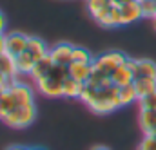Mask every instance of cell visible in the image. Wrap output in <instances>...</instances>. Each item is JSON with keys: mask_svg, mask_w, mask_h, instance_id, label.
I'll list each match as a JSON object with an SVG mask.
<instances>
[{"mask_svg": "<svg viewBox=\"0 0 156 150\" xmlns=\"http://www.w3.org/2000/svg\"><path fill=\"white\" fill-rule=\"evenodd\" d=\"M127 2H136V0H113L115 5H122V4H127Z\"/></svg>", "mask_w": 156, "mask_h": 150, "instance_id": "cell-29", "label": "cell"}, {"mask_svg": "<svg viewBox=\"0 0 156 150\" xmlns=\"http://www.w3.org/2000/svg\"><path fill=\"white\" fill-rule=\"evenodd\" d=\"M154 18H156V0H154Z\"/></svg>", "mask_w": 156, "mask_h": 150, "instance_id": "cell-34", "label": "cell"}, {"mask_svg": "<svg viewBox=\"0 0 156 150\" xmlns=\"http://www.w3.org/2000/svg\"><path fill=\"white\" fill-rule=\"evenodd\" d=\"M85 7L87 13L93 16V20L104 27L113 9V0H85Z\"/></svg>", "mask_w": 156, "mask_h": 150, "instance_id": "cell-6", "label": "cell"}, {"mask_svg": "<svg viewBox=\"0 0 156 150\" xmlns=\"http://www.w3.org/2000/svg\"><path fill=\"white\" fill-rule=\"evenodd\" d=\"M7 90H9L11 96L15 98L16 105H31V103H35V90H37V89L31 87L29 83L18 80V78L13 80V81H9Z\"/></svg>", "mask_w": 156, "mask_h": 150, "instance_id": "cell-5", "label": "cell"}, {"mask_svg": "<svg viewBox=\"0 0 156 150\" xmlns=\"http://www.w3.org/2000/svg\"><path fill=\"white\" fill-rule=\"evenodd\" d=\"M5 26H7V22H5V15L0 11V35H5Z\"/></svg>", "mask_w": 156, "mask_h": 150, "instance_id": "cell-26", "label": "cell"}, {"mask_svg": "<svg viewBox=\"0 0 156 150\" xmlns=\"http://www.w3.org/2000/svg\"><path fill=\"white\" fill-rule=\"evenodd\" d=\"M138 123L144 136L156 134V109H138Z\"/></svg>", "mask_w": 156, "mask_h": 150, "instance_id": "cell-11", "label": "cell"}, {"mask_svg": "<svg viewBox=\"0 0 156 150\" xmlns=\"http://www.w3.org/2000/svg\"><path fill=\"white\" fill-rule=\"evenodd\" d=\"M15 63H16L18 74L20 76H29L31 71H33V67H35V63H37V60H35L27 51H24L22 54H18V56L15 58Z\"/></svg>", "mask_w": 156, "mask_h": 150, "instance_id": "cell-18", "label": "cell"}, {"mask_svg": "<svg viewBox=\"0 0 156 150\" xmlns=\"http://www.w3.org/2000/svg\"><path fill=\"white\" fill-rule=\"evenodd\" d=\"M49 45L42 40V38H38V36H29V43H27V53L38 62L40 58H44V56H47L49 54Z\"/></svg>", "mask_w": 156, "mask_h": 150, "instance_id": "cell-14", "label": "cell"}, {"mask_svg": "<svg viewBox=\"0 0 156 150\" xmlns=\"http://www.w3.org/2000/svg\"><path fill=\"white\" fill-rule=\"evenodd\" d=\"M5 89H7V85H2V83H0V98H2V94L5 92Z\"/></svg>", "mask_w": 156, "mask_h": 150, "instance_id": "cell-31", "label": "cell"}, {"mask_svg": "<svg viewBox=\"0 0 156 150\" xmlns=\"http://www.w3.org/2000/svg\"><path fill=\"white\" fill-rule=\"evenodd\" d=\"M53 67H55V63H53L51 56L47 54V56L40 58L38 62L35 63V67H33V71H31L29 78H31L33 81H37V80H40V78H44V76H47V74H49Z\"/></svg>", "mask_w": 156, "mask_h": 150, "instance_id": "cell-16", "label": "cell"}, {"mask_svg": "<svg viewBox=\"0 0 156 150\" xmlns=\"http://www.w3.org/2000/svg\"><path fill=\"white\" fill-rule=\"evenodd\" d=\"M69 76V69L66 65H55L51 73L35 81L37 92L45 98H62L64 80Z\"/></svg>", "mask_w": 156, "mask_h": 150, "instance_id": "cell-2", "label": "cell"}, {"mask_svg": "<svg viewBox=\"0 0 156 150\" xmlns=\"http://www.w3.org/2000/svg\"><path fill=\"white\" fill-rule=\"evenodd\" d=\"M69 76L80 83H87V80L93 74V63H83V62H73L69 67Z\"/></svg>", "mask_w": 156, "mask_h": 150, "instance_id": "cell-12", "label": "cell"}, {"mask_svg": "<svg viewBox=\"0 0 156 150\" xmlns=\"http://www.w3.org/2000/svg\"><path fill=\"white\" fill-rule=\"evenodd\" d=\"M5 150H29V147H24V145H11Z\"/></svg>", "mask_w": 156, "mask_h": 150, "instance_id": "cell-28", "label": "cell"}, {"mask_svg": "<svg viewBox=\"0 0 156 150\" xmlns=\"http://www.w3.org/2000/svg\"><path fill=\"white\" fill-rule=\"evenodd\" d=\"M82 89H83V83H80L76 80H73L71 76H67L66 80H64V89H62V98H71V100H75V98H80V94H82Z\"/></svg>", "mask_w": 156, "mask_h": 150, "instance_id": "cell-19", "label": "cell"}, {"mask_svg": "<svg viewBox=\"0 0 156 150\" xmlns=\"http://www.w3.org/2000/svg\"><path fill=\"white\" fill-rule=\"evenodd\" d=\"M138 109H156V92L138 100Z\"/></svg>", "mask_w": 156, "mask_h": 150, "instance_id": "cell-25", "label": "cell"}, {"mask_svg": "<svg viewBox=\"0 0 156 150\" xmlns=\"http://www.w3.org/2000/svg\"><path fill=\"white\" fill-rule=\"evenodd\" d=\"M136 150H156V134L144 136V139L140 141V145L136 147Z\"/></svg>", "mask_w": 156, "mask_h": 150, "instance_id": "cell-24", "label": "cell"}, {"mask_svg": "<svg viewBox=\"0 0 156 150\" xmlns=\"http://www.w3.org/2000/svg\"><path fill=\"white\" fill-rule=\"evenodd\" d=\"M27 43H29V35L26 33H20V31L5 33V54L16 58L27 49Z\"/></svg>", "mask_w": 156, "mask_h": 150, "instance_id": "cell-8", "label": "cell"}, {"mask_svg": "<svg viewBox=\"0 0 156 150\" xmlns=\"http://www.w3.org/2000/svg\"><path fill=\"white\" fill-rule=\"evenodd\" d=\"M85 85H91V87L100 89V87L113 85V81H111V76H107V74H104V73H100V71H96V69H93V74H91V78L87 80Z\"/></svg>", "mask_w": 156, "mask_h": 150, "instance_id": "cell-22", "label": "cell"}, {"mask_svg": "<svg viewBox=\"0 0 156 150\" xmlns=\"http://www.w3.org/2000/svg\"><path fill=\"white\" fill-rule=\"evenodd\" d=\"M29 150H45V148H42V147H29Z\"/></svg>", "mask_w": 156, "mask_h": 150, "instance_id": "cell-32", "label": "cell"}, {"mask_svg": "<svg viewBox=\"0 0 156 150\" xmlns=\"http://www.w3.org/2000/svg\"><path fill=\"white\" fill-rule=\"evenodd\" d=\"M118 7H120V16H122V26H129V24H134L144 18V9H142L140 0L122 4Z\"/></svg>", "mask_w": 156, "mask_h": 150, "instance_id": "cell-10", "label": "cell"}, {"mask_svg": "<svg viewBox=\"0 0 156 150\" xmlns=\"http://www.w3.org/2000/svg\"><path fill=\"white\" fill-rule=\"evenodd\" d=\"M89 150H111V148H107V147H104V145H94L93 148H89Z\"/></svg>", "mask_w": 156, "mask_h": 150, "instance_id": "cell-30", "label": "cell"}, {"mask_svg": "<svg viewBox=\"0 0 156 150\" xmlns=\"http://www.w3.org/2000/svg\"><path fill=\"white\" fill-rule=\"evenodd\" d=\"M134 89L138 94V100L156 92V78H136L134 80Z\"/></svg>", "mask_w": 156, "mask_h": 150, "instance_id": "cell-17", "label": "cell"}, {"mask_svg": "<svg viewBox=\"0 0 156 150\" xmlns=\"http://www.w3.org/2000/svg\"><path fill=\"white\" fill-rule=\"evenodd\" d=\"M151 22H153V29H154V31H156V18H153Z\"/></svg>", "mask_w": 156, "mask_h": 150, "instance_id": "cell-33", "label": "cell"}, {"mask_svg": "<svg viewBox=\"0 0 156 150\" xmlns=\"http://www.w3.org/2000/svg\"><path fill=\"white\" fill-rule=\"evenodd\" d=\"M94 56L91 54V51H87L85 47H78L75 45V51H73V62H83V63H93Z\"/></svg>", "mask_w": 156, "mask_h": 150, "instance_id": "cell-23", "label": "cell"}, {"mask_svg": "<svg viewBox=\"0 0 156 150\" xmlns=\"http://www.w3.org/2000/svg\"><path fill=\"white\" fill-rule=\"evenodd\" d=\"M129 67L134 73V80L136 78H156V62L147 60V58H129L127 60Z\"/></svg>", "mask_w": 156, "mask_h": 150, "instance_id": "cell-9", "label": "cell"}, {"mask_svg": "<svg viewBox=\"0 0 156 150\" xmlns=\"http://www.w3.org/2000/svg\"><path fill=\"white\" fill-rule=\"evenodd\" d=\"M127 60H129V58H127ZM111 81H113V85H116V87H123V85L134 83V73H133V69L129 67L127 62H125L123 65H120L116 71L111 74Z\"/></svg>", "mask_w": 156, "mask_h": 150, "instance_id": "cell-13", "label": "cell"}, {"mask_svg": "<svg viewBox=\"0 0 156 150\" xmlns=\"http://www.w3.org/2000/svg\"><path fill=\"white\" fill-rule=\"evenodd\" d=\"M18 105H16V101H15V98L11 96V92L5 89V92L2 94V98H0V119H4L7 114L11 112L13 109H16Z\"/></svg>", "mask_w": 156, "mask_h": 150, "instance_id": "cell-21", "label": "cell"}, {"mask_svg": "<svg viewBox=\"0 0 156 150\" xmlns=\"http://www.w3.org/2000/svg\"><path fill=\"white\" fill-rule=\"evenodd\" d=\"M35 118H37V105L31 103V105H18L2 121L11 128H27L31 123H35Z\"/></svg>", "mask_w": 156, "mask_h": 150, "instance_id": "cell-3", "label": "cell"}, {"mask_svg": "<svg viewBox=\"0 0 156 150\" xmlns=\"http://www.w3.org/2000/svg\"><path fill=\"white\" fill-rule=\"evenodd\" d=\"M0 73L5 76L9 81H13V80H16V78H20L18 74V69H16V63H15V58L13 56H9V54H0Z\"/></svg>", "mask_w": 156, "mask_h": 150, "instance_id": "cell-15", "label": "cell"}, {"mask_svg": "<svg viewBox=\"0 0 156 150\" xmlns=\"http://www.w3.org/2000/svg\"><path fill=\"white\" fill-rule=\"evenodd\" d=\"M118 94H120V103H122V107H129V105H133V103H138V94H136L134 83L118 87Z\"/></svg>", "mask_w": 156, "mask_h": 150, "instance_id": "cell-20", "label": "cell"}, {"mask_svg": "<svg viewBox=\"0 0 156 150\" xmlns=\"http://www.w3.org/2000/svg\"><path fill=\"white\" fill-rule=\"evenodd\" d=\"M5 53V35H0V54Z\"/></svg>", "mask_w": 156, "mask_h": 150, "instance_id": "cell-27", "label": "cell"}, {"mask_svg": "<svg viewBox=\"0 0 156 150\" xmlns=\"http://www.w3.org/2000/svg\"><path fill=\"white\" fill-rule=\"evenodd\" d=\"M78 100L94 114H109L115 112L116 109H122L116 85H107V87L96 89V87L83 83V89H82V94Z\"/></svg>", "mask_w": 156, "mask_h": 150, "instance_id": "cell-1", "label": "cell"}, {"mask_svg": "<svg viewBox=\"0 0 156 150\" xmlns=\"http://www.w3.org/2000/svg\"><path fill=\"white\" fill-rule=\"evenodd\" d=\"M73 51H75L73 43H69V42H58V43H55L49 49V56H51V60H53L55 65H66V67H69L73 63Z\"/></svg>", "mask_w": 156, "mask_h": 150, "instance_id": "cell-7", "label": "cell"}, {"mask_svg": "<svg viewBox=\"0 0 156 150\" xmlns=\"http://www.w3.org/2000/svg\"><path fill=\"white\" fill-rule=\"evenodd\" d=\"M127 62V56L122 53V51H107V53H102L98 56H94L93 60V69L104 73V74L111 76L116 71L120 65H123Z\"/></svg>", "mask_w": 156, "mask_h": 150, "instance_id": "cell-4", "label": "cell"}]
</instances>
